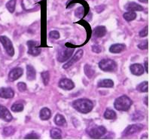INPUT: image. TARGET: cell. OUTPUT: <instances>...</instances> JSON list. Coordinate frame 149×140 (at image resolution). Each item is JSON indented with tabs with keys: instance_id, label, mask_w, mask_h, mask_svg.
<instances>
[{
	"instance_id": "cell-1",
	"label": "cell",
	"mask_w": 149,
	"mask_h": 140,
	"mask_svg": "<svg viewBox=\"0 0 149 140\" xmlns=\"http://www.w3.org/2000/svg\"><path fill=\"white\" fill-rule=\"evenodd\" d=\"M72 106L74 109L83 114H87L91 111L93 109V104L91 100L87 99H80L74 101L72 103Z\"/></svg>"
},
{
	"instance_id": "cell-2",
	"label": "cell",
	"mask_w": 149,
	"mask_h": 140,
	"mask_svg": "<svg viewBox=\"0 0 149 140\" xmlns=\"http://www.w3.org/2000/svg\"><path fill=\"white\" fill-rule=\"evenodd\" d=\"M133 104L132 100L127 96H121L115 101V108L118 111H127Z\"/></svg>"
},
{
	"instance_id": "cell-3",
	"label": "cell",
	"mask_w": 149,
	"mask_h": 140,
	"mask_svg": "<svg viewBox=\"0 0 149 140\" xmlns=\"http://www.w3.org/2000/svg\"><path fill=\"white\" fill-rule=\"evenodd\" d=\"M107 133V130L102 126H93L87 130V133L92 139H100Z\"/></svg>"
},
{
	"instance_id": "cell-4",
	"label": "cell",
	"mask_w": 149,
	"mask_h": 140,
	"mask_svg": "<svg viewBox=\"0 0 149 140\" xmlns=\"http://www.w3.org/2000/svg\"><path fill=\"white\" fill-rule=\"evenodd\" d=\"M99 67L104 72H115L117 69V63L111 59H104L99 63Z\"/></svg>"
},
{
	"instance_id": "cell-5",
	"label": "cell",
	"mask_w": 149,
	"mask_h": 140,
	"mask_svg": "<svg viewBox=\"0 0 149 140\" xmlns=\"http://www.w3.org/2000/svg\"><path fill=\"white\" fill-rule=\"evenodd\" d=\"M74 52L73 48H68V47H63L57 54V60L60 63H63L67 61L72 55Z\"/></svg>"
},
{
	"instance_id": "cell-6",
	"label": "cell",
	"mask_w": 149,
	"mask_h": 140,
	"mask_svg": "<svg viewBox=\"0 0 149 140\" xmlns=\"http://www.w3.org/2000/svg\"><path fill=\"white\" fill-rule=\"evenodd\" d=\"M143 128L144 125L141 124L130 125L124 130V131L123 132V133H122V136H123V137H129V136H131V135H133L135 134V133H139V132H140Z\"/></svg>"
},
{
	"instance_id": "cell-7",
	"label": "cell",
	"mask_w": 149,
	"mask_h": 140,
	"mask_svg": "<svg viewBox=\"0 0 149 140\" xmlns=\"http://www.w3.org/2000/svg\"><path fill=\"white\" fill-rule=\"evenodd\" d=\"M0 42L2 44L4 48L6 49V52L9 56H12L15 54V50H14V47H13L12 42H11L9 38L6 36H0Z\"/></svg>"
},
{
	"instance_id": "cell-8",
	"label": "cell",
	"mask_w": 149,
	"mask_h": 140,
	"mask_svg": "<svg viewBox=\"0 0 149 140\" xmlns=\"http://www.w3.org/2000/svg\"><path fill=\"white\" fill-rule=\"evenodd\" d=\"M38 45V42H34V41H29L27 42V45L29 47L28 48V54L33 55V56H38V55L40 54L42 50H41L40 47H37Z\"/></svg>"
},
{
	"instance_id": "cell-9",
	"label": "cell",
	"mask_w": 149,
	"mask_h": 140,
	"mask_svg": "<svg viewBox=\"0 0 149 140\" xmlns=\"http://www.w3.org/2000/svg\"><path fill=\"white\" fill-rule=\"evenodd\" d=\"M83 54H84V51H83V50H78V51H77V53H75V54L73 56L72 58L63 66V69H69V67H71L72 65H73L75 63L78 62V60H80V59L83 56Z\"/></svg>"
},
{
	"instance_id": "cell-10",
	"label": "cell",
	"mask_w": 149,
	"mask_h": 140,
	"mask_svg": "<svg viewBox=\"0 0 149 140\" xmlns=\"http://www.w3.org/2000/svg\"><path fill=\"white\" fill-rule=\"evenodd\" d=\"M23 74H24L23 69L20 67H16L11 70L8 74V79L11 81H15L17 79H18L20 76H22Z\"/></svg>"
},
{
	"instance_id": "cell-11",
	"label": "cell",
	"mask_w": 149,
	"mask_h": 140,
	"mask_svg": "<svg viewBox=\"0 0 149 140\" xmlns=\"http://www.w3.org/2000/svg\"><path fill=\"white\" fill-rule=\"evenodd\" d=\"M0 119L6 122L11 121L13 119L12 115H11L8 109L3 106H0Z\"/></svg>"
},
{
	"instance_id": "cell-12",
	"label": "cell",
	"mask_w": 149,
	"mask_h": 140,
	"mask_svg": "<svg viewBox=\"0 0 149 140\" xmlns=\"http://www.w3.org/2000/svg\"><path fill=\"white\" fill-rule=\"evenodd\" d=\"M59 87L65 91H70L74 88V84L72 81H71L70 79L63 78V79H61L59 82Z\"/></svg>"
},
{
	"instance_id": "cell-13",
	"label": "cell",
	"mask_w": 149,
	"mask_h": 140,
	"mask_svg": "<svg viewBox=\"0 0 149 140\" xmlns=\"http://www.w3.org/2000/svg\"><path fill=\"white\" fill-rule=\"evenodd\" d=\"M39 1L40 0H23L22 6L26 11H30L36 8V6Z\"/></svg>"
},
{
	"instance_id": "cell-14",
	"label": "cell",
	"mask_w": 149,
	"mask_h": 140,
	"mask_svg": "<svg viewBox=\"0 0 149 140\" xmlns=\"http://www.w3.org/2000/svg\"><path fill=\"white\" fill-rule=\"evenodd\" d=\"M15 92L11 88H6V87H1L0 88V97L4 99H11L14 97Z\"/></svg>"
},
{
	"instance_id": "cell-15",
	"label": "cell",
	"mask_w": 149,
	"mask_h": 140,
	"mask_svg": "<svg viewBox=\"0 0 149 140\" xmlns=\"http://www.w3.org/2000/svg\"><path fill=\"white\" fill-rule=\"evenodd\" d=\"M130 69V72L132 74L137 75V76L142 75L144 73V71H145L143 66L139 63H135L131 65Z\"/></svg>"
},
{
	"instance_id": "cell-16",
	"label": "cell",
	"mask_w": 149,
	"mask_h": 140,
	"mask_svg": "<svg viewBox=\"0 0 149 140\" xmlns=\"http://www.w3.org/2000/svg\"><path fill=\"white\" fill-rule=\"evenodd\" d=\"M125 9L129 11H142L144 8L136 2H129L125 6Z\"/></svg>"
},
{
	"instance_id": "cell-17",
	"label": "cell",
	"mask_w": 149,
	"mask_h": 140,
	"mask_svg": "<svg viewBox=\"0 0 149 140\" xmlns=\"http://www.w3.org/2000/svg\"><path fill=\"white\" fill-rule=\"evenodd\" d=\"M106 34V29L103 26H96L93 32V36L95 38H101Z\"/></svg>"
},
{
	"instance_id": "cell-18",
	"label": "cell",
	"mask_w": 149,
	"mask_h": 140,
	"mask_svg": "<svg viewBox=\"0 0 149 140\" xmlns=\"http://www.w3.org/2000/svg\"><path fill=\"white\" fill-rule=\"evenodd\" d=\"M126 48L125 45L123 44H115L110 47L109 51L113 54H119L122 51H124Z\"/></svg>"
},
{
	"instance_id": "cell-19",
	"label": "cell",
	"mask_w": 149,
	"mask_h": 140,
	"mask_svg": "<svg viewBox=\"0 0 149 140\" xmlns=\"http://www.w3.org/2000/svg\"><path fill=\"white\" fill-rule=\"evenodd\" d=\"M36 69L31 65H27L26 66V75L29 81H33L36 79Z\"/></svg>"
},
{
	"instance_id": "cell-20",
	"label": "cell",
	"mask_w": 149,
	"mask_h": 140,
	"mask_svg": "<svg viewBox=\"0 0 149 140\" xmlns=\"http://www.w3.org/2000/svg\"><path fill=\"white\" fill-rule=\"evenodd\" d=\"M51 110L47 108H44L40 111L39 117L42 120H47L51 118Z\"/></svg>"
},
{
	"instance_id": "cell-21",
	"label": "cell",
	"mask_w": 149,
	"mask_h": 140,
	"mask_svg": "<svg viewBox=\"0 0 149 140\" xmlns=\"http://www.w3.org/2000/svg\"><path fill=\"white\" fill-rule=\"evenodd\" d=\"M54 122L56 125L61 126V127H65L66 124H67L65 118H64L62 115H60V114H57V115L55 116Z\"/></svg>"
},
{
	"instance_id": "cell-22",
	"label": "cell",
	"mask_w": 149,
	"mask_h": 140,
	"mask_svg": "<svg viewBox=\"0 0 149 140\" xmlns=\"http://www.w3.org/2000/svg\"><path fill=\"white\" fill-rule=\"evenodd\" d=\"M99 87H114V82L110 79H103L98 82Z\"/></svg>"
},
{
	"instance_id": "cell-23",
	"label": "cell",
	"mask_w": 149,
	"mask_h": 140,
	"mask_svg": "<svg viewBox=\"0 0 149 140\" xmlns=\"http://www.w3.org/2000/svg\"><path fill=\"white\" fill-rule=\"evenodd\" d=\"M51 137L54 139H60L62 138V133L61 130L57 128H54L51 130Z\"/></svg>"
},
{
	"instance_id": "cell-24",
	"label": "cell",
	"mask_w": 149,
	"mask_h": 140,
	"mask_svg": "<svg viewBox=\"0 0 149 140\" xmlns=\"http://www.w3.org/2000/svg\"><path fill=\"white\" fill-rule=\"evenodd\" d=\"M84 73H85V75H87L89 78H91L93 75H94L95 70L93 69V67H92L91 65H88V64H86V65H84Z\"/></svg>"
},
{
	"instance_id": "cell-25",
	"label": "cell",
	"mask_w": 149,
	"mask_h": 140,
	"mask_svg": "<svg viewBox=\"0 0 149 140\" xmlns=\"http://www.w3.org/2000/svg\"><path fill=\"white\" fill-rule=\"evenodd\" d=\"M104 118L109 120H113L116 118V113L115 111L111 109H106L105 113H104Z\"/></svg>"
},
{
	"instance_id": "cell-26",
	"label": "cell",
	"mask_w": 149,
	"mask_h": 140,
	"mask_svg": "<svg viewBox=\"0 0 149 140\" xmlns=\"http://www.w3.org/2000/svg\"><path fill=\"white\" fill-rule=\"evenodd\" d=\"M124 18L127 21H131V20H133L136 18V14L133 11H129V12L124 14Z\"/></svg>"
},
{
	"instance_id": "cell-27",
	"label": "cell",
	"mask_w": 149,
	"mask_h": 140,
	"mask_svg": "<svg viewBox=\"0 0 149 140\" xmlns=\"http://www.w3.org/2000/svg\"><path fill=\"white\" fill-rule=\"evenodd\" d=\"M17 0H10L6 4V8L9 11V12L13 13L15 10V6H16Z\"/></svg>"
},
{
	"instance_id": "cell-28",
	"label": "cell",
	"mask_w": 149,
	"mask_h": 140,
	"mask_svg": "<svg viewBox=\"0 0 149 140\" xmlns=\"http://www.w3.org/2000/svg\"><path fill=\"white\" fill-rule=\"evenodd\" d=\"M24 105L22 103H15L11 106V111L15 112H20L24 110Z\"/></svg>"
},
{
	"instance_id": "cell-29",
	"label": "cell",
	"mask_w": 149,
	"mask_h": 140,
	"mask_svg": "<svg viewBox=\"0 0 149 140\" xmlns=\"http://www.w3.org/2000/svg\"><path fill=\"white\" fill-rule=\"evenodd\" d=\"M137 91H139V92H148V81H144L142 82L141 84H139L136 87Z\"/></svg>"
},
{
	"instance_id": "cell-30",
	"label": "cell",
	"mask_w": 149,
	"mask_h": 140,
	"mask_svg": "<svg viewBox=\"0 0 149 140\" xmlns=\"http://www.w3.org/2000/svg\"><path fill=\"white\" fill-rule=\"evenodd\" d=\"M144 115H142L141 111H136L132 115V120L133 121H140V120H143Z\"/></svg>"
},
{
	"instance_id": "cell-31",
	"label": "cell",
	"mask_w": 149,
	"mask_h": 140,
	"mask_svg": "<svg viewBox=\"0 0 149 140\" xmlns=\"http://www.w3.org/2000/svg\"><path fill=\"white\" fill-rule=\"evenodd\" d=\"M15 129L12 127H8L4 128L3 130V134L6 137H9V136H11L15 133Z\"/></svg>"
},
{
	"instance_id": "cell-32",
	"label": "cell",
	"mask_w": 149,
	"mask_h": 140,
	"mask_svg": "<svg viewBox=\"0 0 149 140\" xmlns=\"http://www.w3.org/2000/svg\"><path fill=\"white\" fill-rule=\"evenodd\" d=\"M42 78L45 85H47V84H48V82H49V80H50L49 72H48L47 71L43 72L42 73Z\"/></svg>"
},
{
	"instance_id": "cell-33",
	"label": "cell",
	"mask_w": 149,
	"mask_h": 140,
	"mask_svg": "<svg viewBox=\"0 0 149 140\" xmlns=\"http://www.w3.org/2000/svg\"><path fill=\"white\" fill-rule=\"evenodd\" d=\"M49 36L53 39H58L60 38V33L57 31H51L49 33Z\"/></svg>"
},
{
	"instance_id": "cell-34",
	"label": "cell",
	"mask_w": 149,
	"mask_h": 140,
	"mask_svg": "<svg viewBox=\"0 0 149 140\" xmlns=\"http://www.w3.org/2000/svg\"><path fill=\"white\" fill-rule=\"evenodd\" d=\"M25 139H39V137L36 133H32L26 135L25 137Z\"/></svg>"
},
{
	"instance_id": "cell-35",
	"label": "cell",
	"mask_w": 149,
	"mask_h": 140,
	"mask_svg": "<svg viewBox=\"0 0 149 140\" xmlns=\"http://www.w3.org/2000/svg\"><path fill=\"white\" fill-rule=\"evenodd\" d=\"M17 87H18L19 91H20V92H24L26 90V85L24 82H20V83H18Z\"/></svg>"
},
{
	"instance_id": "cell-36",
	"label": "cell",
	"mask_w": 149,
	"mask_h": 140,
	"mask_svg": "<svg viewBox=\"0 0 149 140\" xmlns=\"http://www.w3.org/2000/svg\"><path fill=\"white\" fill-rule=\"evenodd\" d=\"M83 14H84V8L83 7L78 8L75 11V16L78 17H81Z\"/></svg>"
},
{
	"instance_id": "cell-37",
	"label": "cell",
	"mask_w": 149,
	"mask_h": 140,
	"mask_svg": "<svg viewBox=\"0 0 149 140\" xmlns=\"http://www.w3.org/2000/svg\"><path fill=\"white\" fill-rule=\"evenodd\" d=\"M139 48L141 50H145L147 49L148 48V40H146L145 42H142V43H140L139 45H138Z\"/></svg>"
},
{
	"instance_id": "cell-38",
	"label": "cell",
	"mask_w": 149,
	"mask_h": 140,
	"mask_svg": "<svg viewBox=\"0 0 149 140\" xmlns=\"http://www.w3.org/2000/svg\"><path fill=\"white\" fill-rule=\"evenodd\" d=\"M148 26H146L145 29H143L142 31L139 33V36L140 37H146L148 36Z\"/></svg>"
},
{
	"instance_id": "cell-39",
	"label": "cell",
	"mask_w": 149,
	"mask_h": 140,
	"mask_svg": "<svg viewBox=\"0 0 149 140\" xmlns=\"http://www.w3.org/2000/svg\"><path fill=\"white\" fill-rule=\"evenodd\" d=\"M92 51L96 54H100L102 51V48L99 45H93V47H92Z\"/></svg>"
},
{
	"instance_id": "cell-40",
	"label": "cell",
	"mask_w": 149,
	"mask_h": 140,
	"mask_svg": "<svg viewBox=\"0 0 149 140\" xmlns=\"http://www.w3.org/2000/svg\"><path fill=\"white\" fill-rule=\"evenodd\" d=\"M145 67H146V72H148V60H146V62H145Z\"/></svg>"
},
{
	"instance_id": "cell-41",
	"label": "cell",
	"mask_w": 149,
	"mask_h": 140,
	"mask_svg": "<svg viewBox=\"0 0 149 140\" xmlns=\"http://www.w3.org/2000/svg\"><path fill=\"white\" fill-rule=\"evenodd\" d=\"M144 102H145V103H146V106H148V97H146L145 100H144Z\"/></svg>"
},
{
	"instance_id": "cell-42",
	"label": "cell",
	"mask_w": 149,
	"mask_h": 140,
	"mask_svg": "<svg viewBox=\"0 0 149 140\" xmlns=\"http://www.w3.org/2000/svg\"><path fill=\"white\" fill-rule=\"evenodd\" d=\"M140 2H143V3H148V0H139Z\"/></svg>"
}]
</instances>
